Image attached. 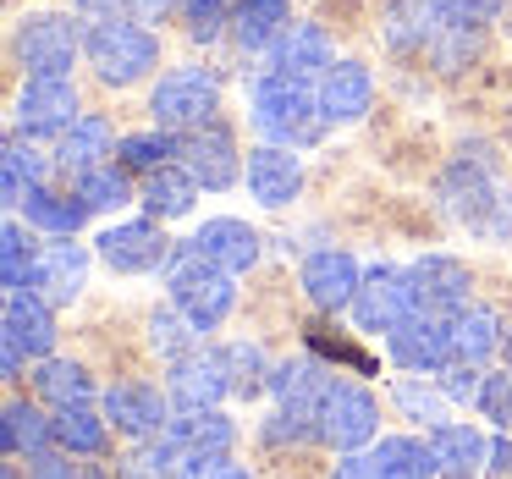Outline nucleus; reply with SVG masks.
<instances>
[{
  "mask_svg": "<svg viewBox=\"0 0 512 479\" xmlns=\"http://www.w3.org/2000/svg\"><path fill=\"white\" fill-rule=\"evenodd\" d=\"M435 199H441V210L452 215V221H463V226H496V221H490V210L501 204V188L490 182V171L479 166V160L463 155V160L446 166Z\"/></svg>",
  "mask_w": 512,
  "mask_h": 479,
  "instance_id": "10",
  "label": "nucleus"
},
{
  "mask_svg": "<svg viewBox=\"0 0 512 479\" xmlns=\"http://www.w3.org/2000/svg\"><path fill=\"white\" fill-rule=\"evenodd\" d=\"M177 160L199 188H232L237 182V144L226 127H199L177 138Z\"/></svg>",
  "mask_w": 512,
  "mask_h": 479,
  "instance_id": "15",
  "label": "nucleus"
},
{
  "mask_svg": "<svg viewBox=\"0 0 512 479\" xmlns=\"http://www.w3.org/2000/svg\"><path fill=\"white\" fill-rule=\"evenodd\" d=\"M28 479H78V463H72V452H39V457H28Z\"/></svg>",
  "mask_w": 512,
  "mask_h": 479,
  "instance_id": "46",
  "label": "nucleus"
},
{
  "mask_svg": "<svg viewBox=\"0 0 512 479\" xmlns=\"http://www.w3.org/2000/svg\"><path fill=\"white\" fill-rule=\"evenodd\" d=\"M83 56H89V67L100 72V83L127 89V83H138L160 61V39L149 34L144 23L105 17V23H94L89 34H83Z\"/></svg>",
  "mask_w": 512,
  "mask_h": 479,
  "instance_id": "3",
  "label": "nucleus"
},
{
  "mask_svg": "<svg viewBox=\"0 0 512 479\" xmlns=\"http://www.w3.org/2000/svg\"><path fill=\"white\" fill-rule=\"evenodd\" d=\"M226 353V369H232V391L237 397H259V391H270V358H265V347H254V342H232V347H221Z\"/></svg>",
  "mask_w": 512,
  "mask_h": 479,
  "instance_id": "39",
  "label": "nucleus"
},
{
  "mask_svg": "<svg viewBox=\"0 0 512 479\" xmlns=\"http://www.w3.org/2000/svg\"><path fill=\"white\" fill-rule=\"evenodd\" d=\"M149 342H155V353H166L171 364H177V358L199 353V325H193L177 303H166V309L149 314Z\"/></svg>",
  "mask_w": 512,
  "mask_h": 479,
  "instance_id": "37",
  "label": "nucleus"
},
{
  "mask_svg": "<svg viewBox=\"0 0 512 479\" xmlns=\"http://www.w3.org/2000/svg\"><path fill=\"white\" fill-rule=\"evenodd\" d=\"M166 435L182 446V452H232V441H237V424L226 419L221 408H177L171 413V424H166Z\"/></svg>",
  "mask_w": 512,
  "mask_h": 479,
  "instance_id": "27",
  "label": "nucleus"
},
{
  "mask_svg": "<svg viewBox=\"0 0 512 479\" xmlns=\"http://www.w3.org/2000/svg\"><path fill=\"white\" fill-rule=\"evenodd\" d=\"M331 479H386L375 463V452H342V463L331 468Z\"/></svg>",
  "mask_w": 512,
  "mask_h": 479,
  "instance_id": "47",
  "label": "nucleus"
},
{
  "mask_svg": "<svg viewBox=\"0 0 512 479\" xmlns=\"http://www.w3.org/2000/svg\"><path fill=\"white\" fill-rule=\"evenodd\" d=\"M45 171H50V160L39 155L34 144L12 138V144H6V155H0V193H6V204H12V210H23L28 193L45 188Z\"/></svg>",
  "mask_w": 512,
  "mask_h": 479,
  "instance_id": "30",
  "label": "nucleus"
},
{
  "mask_svg": "<svg viewBox=\"0 0 512 479\" xmlns=\"http://www.w3.org/2000/svg\"><path fill=\"white\" fill-rule=\"evenodd\" d=\"M111 441V419L94 408H61L56 413V446L72 457H100Z\"/></svg>",
  "mask_w": 512,
  "mask_h": 479,
  "instance_id": "34",
  "label": "nucleus"
},
{
  "mask_svg": "<svg viewBox=\"0 0 512 479\" xmlns=\"http://www.w3.org/2000/svg\"><path fill=\"white\" fill-rule=\"evenodd\" d=\"M413 309H419V298H413L408 270H391V265H375V270H369L364 287H358V298H353L358 331H375V336H391Z\"/></svg>",
  "mask_w": 512,
  "mask_h": 479,
  "instance_id": "9",
  "label": "nucleus"
},
{
  "mask_svg": "<svg viewBox=\"0 0 512 479\" xmlns=\"http://www.w3.org/2000/svg\"><path fill=\"white\" fill-rule=\"evenodd\" d=\"M254 127L265 133V144H281V149L314 144L325 127L320 89H309L298 78H281V72H265L254 83Z\"/></svg>",
  "mask_w": 512,
  "mask_h": 479,
  "instance_id": "1",
  "label": "nucleus"
},
{
  "mask_svg": "<svg viewBox=\"0 0 512 479\" xmlns=\"http://www.w3.org/2000/svg\"><path fill=\"white\" fill-rule=\"evenodd\" d=\"M397 402L413 413V419L430 424V430H435V424H446V408H452V397L441 391V380H435V386H413V380H402V386H397Z\"/></svg>",
  "mask_w": 512,
  "mask_h": 479,
  "instance_id": "42",
  "label": "nucleus"
},
{
  "mask_svg": "<svg viewBox=\"0 0 512 479\" xmlns=\"http://www.w3.org/2000/svg\"><path fill=\"white\" fill-rule=\"evenodd\" d=\"M138 199L149 204V215H160V221H177V215L193 210V199H199V182L188 177V171L171 160L166 171H155V177H144V188H138Z\"/></svg>",
  "mask_w": 512,
  "mask_h": 479,
  "instance_id": "33",
  "label": "nucleus"
},
{
  "mask_svg": "<svg viewBox=\"0 0 512 479\" xmlns=\"http://www.w3.org/2000/svg\"><path fill=\"white\" fill-rule=\"evenodd\" d=\"M94 254H100L116 276H149V270H166L171 259H177V243H171L155 221H122V226L94 237Z\"/></svg>",
  "mask_w": 512,
  "mask_h": 479,
  "instance_id": "7",
  "label": "nucleus"
},
{
  "mask_svg": "<svg viewBox=\"0 0 512 479\" xmlns=\"http://www.w3.org/2000/svg\"><path fill=\"white\" fill-rule=\"evenodd\" d=\"M331 369L320 364V358H309V353H292V358H281L276 369H270V391H276V402L281 408H303V413H320V397L331 391Z\"/></svg>",
  "mask_w": 512,
  "mask_h": 479,
  "instance_id": "23",
  "label": "nucleus"
},
{
  "mask_svg": "<svg viewBox=\"0 0 512 479\" xmlns=\"http://www.w3.org/2000/svg\"><path fill=\"white\" fill-rule=\"evenodd\" d=\"M17 375H23V353L12 342H0V380H17Z\"/></svg>",
  "mask_w": 512,
  "mask_h": 479,
  "instance_id": "50",
  "label": "nucleus"
},
{
  "mask_svg": "<svg viewBox=\"0 0 512 479\" xmlns=\"http://www.w3.org/2000/svg\"><path fill=\"white\" fill-rule=\"evenodd\" d=\"M375 463L386 479H441L435 474V457H430V441H413V435H386L375 446Z\"/></svg>",
  "mask_w": 512,
  "mask_h": 479,
  "instance_id": "35",
  "label": "nucleus"
},
{
  "mask_svg": "<svg viewBox=\"0 0 512 479\" xmlns=\"http://www.w3.org/2000/svg\"><path fill=\"white\" fill-rule=\"evenodd\" d=\"M232 12H237L232 0H182V17H188V34H193V39L221 34V23H226Z\"/></svg>",
  "mask_w": 512,
  "mask_h": 479,
  "instance_id": "44",
  "label": "nucleus"
},
{
  "mask_svg": "<svg viewBox=\"0 0 512 479\" xmlns=\"http://www.w3.org/2000/svg\"><path fill=\"white\" fill-rule=\"evenodd\" d=\"M320 441L331 446V452H358V446L375 441L380 430V408L375 397H369L364 386H353V380H331V391L320 397Z\"/></svg>",
  "mask_w": 512,
  "mask_h": 479,
  "instance_id": "6",
  "label": "nucleus"
},
{
  "mask_svg": "<svg viewBox=\"0 0 512 479\" xmlns=\"http://www.w3.org/2000/svg\"><path fill=\"white\" fill-rule=\"evenodd\" d=\"M336 61H331V39H325V28L314 23H287V34L270 45V72H281V78H325Z\"/></svg>",
  "mask_w": 512,
  "mask_h": 479,
  "instance_id": "20",
  "label": "nucleus"
},
{
  "mask_svg": "<svg viewBox=\"0 0 512 479\" xmlns=\"http://www.w3.org/2000/svg\"><path fill=\"white\" fill-rule=\"evenodd\" d=\"M166 287H171V303H177V309L188 314L199 331H215V325L232 314V303H237L232 270L210 265V259H204L193 243H182L177 259L166 265Z\"/></svg>",
  "mask_w": 512,
  "mask_h": 479,
  "instance_id": "2",
  "label": "nucleus"
},
{
  "mask_svg": "<svg viewBox=\"0 0 512 479\" xmlns=\"http://www.w3.org/2000/svg\"><path fill=\"white\" fill-rule=\"evenodd\" d=\"M248 193H254L265 210H281V204H292L303 193V166L292 149L281 144H259L248 149Z\"/></svg>",
  "mask_w": 512,
  "mask_h": 479,
  "instance_id": "19",
  "label": "nucleus"
},
{
  "mask_svg": "<svg viewBox=\"0 0 512 479\" xmlns=\"http://www.w3.org/2000/svg\"><path fill=\"white\" fill-rule=\"evenodd\" d=\"M193 248H199L210 265L232 270V276H243V270L259 265V232L248 221H232V215H215V221H204L199 232L188 237Z\"/></svg>",
  "mask_w": 512,
  "mask_h": 479,
  "instance_id": "21",
  "label": "nucleus"
},
{
  "mask_svg": "<svg viewBox=\"0 0 512 479\" xmlns=\"http://www.w3.org/2000/svg\"><path fill=\"white\" fill-rule=\"evenodd\" d=\"M215 111H221V83L204 67H177L155 83L149 94V116L166 133H199V127H215Z\"/></svg>",
  "mask_w": 512,
  "mask_h": 479,
  "instance_id": "4",
  "label": "nucleus"
},
{
  "mask_svg": "<svg viewBox=\"0 0 512 479\" xmlns=\"http://www.w3.org/2000/svg\"><path fill=\"white\" fill-rule=\"evenodd\" d=\"M34 259H39V248H34V237H28L23 221H6V226H0V281H6V292L28 287V276H34Z\"/></svg>",
  "mask_w": 512,
  "mask_h": 479,
  "instance_id": "38",
  "label": "nucleus"
},
{
  "mask_svg": "<svg viewBox=\"0 0 512 479\" xmlns=\"http://www.w3.org/2000/svg\"><path fill=\"white\" fill-rule=\"evenodd\" d=\"M23 215H28V226H39V232H50V237H72L83 226V215H89V204H83L78 193L34 188L23 199Z\"/></svg>",
  "mask_w": 512,
  "mask_h": 479,
  "instance_id": "31",
  "label": "nucleus"
},
{
  "mask_svg": "<svg viewBox=\"0 0 512 479\" xmlns=\"http://www.w3.org/2000/svg\"><path fill=\"white\" fill-rule=\"evenodd\" d=\"M111 122H100V116H78V122L61 133L56 144V171L61 177H89V171L111 166Z\"/></svg>",
  "mask_w": 512,
  "mask_h": 479,
  "instance_id": "26",
  "label": "nucleus"
},
{
  "mask_svg": "<svg viewBox=\"0 0 512 479\" xmlns=\"http://www.w3.org/2000/svg\"><path fill=\"white\" fill-rule=\"evenodd\" d=\"M0 331H6L0 342H12L23 358H50V347H56V309L34 287H17V292H6Z\"/></svg>",
  "mask_w": 512,
  "mask_h": 479,
  "instance_id": "14",
  "label": "nucleus"
},
{
  "mask_svg": "<svg viewBox=\"0 0 512 479\" xmlns=\"http://www.w3.org/2000/svg\"><path fill=\"white\" fill-rule=\"evenodd\" d=\"M171 402L177 408H221V397L232 391V369H226V353H188L171 364Z\"/></svg>",
  "mask_w": 512,
  "mask_h": 479,
  "instance_id": "16",
  "label": "nucleus"
},
{
  "mask_svg": "<svg viewBox=\"0 0 512 479\" xmlns=\"http://www.w3.org/2000/svg\"><path fill=\"white\" fill-rule=\"evenodd\" d=\"M116 160H122L127 171L155 177V171H166L171 160H177V133H166V127H155V133H127L122 144H116Z\"/></svg>",
  "mask_w": 512,
  "mask_h": 479,
  "instance_id": "36",
  "label": "nucleus"
},
{
  "mask_svg": "<svg viewBox=\"0 0 512 479\" xmlns=\"http://www.w3.org/2000/svg\"><path fill=\"white\" fill-rule=\"evenodd\" d=\"M232 34L243 50H265L287 34V0H237Z\"/></svg>",
  "mask_w": 512,
  "mask_h": 479,
  "instance_id": "32",
  "label": "nucleus"
},
{
  "mask_svg": "<svg viewBox=\"0 0 512 479\" xmlns=\"http://www.w3.org/2000/svg\"><path fill=\"white\" fill-rule=\"evenodd\" d=\"M424 441H430V457H435V474L441 479H474L490 463V441L474 424H435Z\"/></svg>",
  "mask_w": 512,
  "mask_h": 479,
  "instance_id": "22",
  "label": "nucleus"
},
{
  "mask_svg": "<svg viewBox=\"0 0 512 479\" xmlns=\"http://www.w3.org/2000/svg\"><path fill=\"white\" fill-rule=\"evenodd\" d=\"M78 122V83L72 78H28L17 89V127L34 133H67Z\"/></svg>",
  "mask_w": 512,
  "mask_h": 479,
  "instance_id": "13",
  "label": "nucleus"
},
{
  "mask_svg": "<svg viewBox=\"0 0 512 479\" xmlns=\"http://www.w3.org/2000/svg\"><path fill=\"white\" fill-rule=\"evenodd\" d=\"M298 281H303V298H309L314 309L336 314V309H353L358 287H364V270H358V259L342 254V248H320V254L303 259Z\"/></svg>",
  "mask_w": 512,
  "mask_h": 479,
  "instance_id": "12",
  "label": "nucleus"
},
{
  "mask_svg": "<svg viewBox=\"0 0 512 479\" xmlns=\"http://www.w3.org/2000/svg\"><path fill=\"white\" fill-rule=\"evenodd\" d=\"M507 347V325H501L496 309H485V303H468L463 314H452V358L457 364H490V353H501Z\"/></svg>",
  "mask_w": 512,
  "mask_h": 479,
  "instance_id": "25",
  "label": "nucleus"
},
{
  "mask_svg": "<svg viewBox=\"0 0 512 479\" xmlns=\"http://www.w3.org/2000/svg\"><path fill=\"white\" fill-rule=\"evenodd\" d=\"M479 413L496 424L501 435H512V364L507 369H490L485 391H479Z\"/></svg>",
  "mask_w": 512,
  "mask_h": 479,
  "instance_id": "41",
  "label": "nucleus"
},
{
  "mask_svg": "<svg viewBox=\"0 0 512 479\" xmlns=\"http://www.w3.org/2000/svg\"><path fill=\"white\" fill-rule=\"evenodd\" d=\"M39 397L50 402V408H89L94 402V375L83 364H72V358H39V375H34Z\"/></svg>",
  "mask_w": 512,
  "mask_h": 479,
  "instance_id": "29",
  "label": "nucleus"
},
{
  "mask_svg": "<svg viewBox=\"0 0 512 479\" xmlns=\"http://www.w3.org/2000/svg\"><path fill=\"white\" fill-rule=\"evenodd\" d=\"M369 100H375V78H369V67H358V61H336L320 78L325 122H358V116L369 111Z\"/></svg>",
  "mask_w": 512,
  "mask_h": 479,
  "instance_id": "24",
  "label": "nucleus"
},
{
  "mask_svg": "<svg viewBox=\"0 0 512 479\" xmlns=\"http://www.w3.org/2000/svg\"><path fill=\"white\" fill-rule=\"evenodd\" d=\"M94 479H111V474H94Z\"/></svg>",
  "mask_w": 512,
  "mask_h": 479,
  "instance_id": "53",
  "label": "nucleus"
},
{
  "mask_svg": "<svg viewBox=\"0 0 512 479\" xmlns=\"http://www.w3.org/2000/svg\"><path fill=\"white\" fill-rule=\"evenodd\" d=\"M0 446H6V457L50 452V446H56V419H45L34 402L12 397V402H6V413H0Z\"/></svg>",
  "mask_w": 512,
  "mask_h": 479,
  "instance_id": "28",
  "label": "nucleus"
},
{
  "mask_svg": "<svg viewBox=\"0 0 512 479\" xmlns=\"http://www.w3.org/2000/svg\"><path fill=\"white\" fill-rule=\"evenodd\" d=\"M177 479H248V468L232 463L226 452H193L188 463H182Z\"/></svg>",
  "mask_w": 512,
  "mask_h": 479,
  "instance_id": "45",
  "label": "nucleus"
},
{
  "mask_svg": "<svg viewBox=\"0 0 512 479\" xmlns=\"http://www.w3.org/2000/svg\"><path fill=\"white\" fill-rule=\"evenodd\" d=\"M485 375H490V369H479V364H457V358H452V364H446L435 380H441V391H446L452 402H474V408H479V391H485Z\"/></svg>",
  "mask_w": 512,
  "mask_h": 479,
  "instance_id": "43",
  "label": "nucleus"
},
{
  "mask_svg": "<svg viewBox=\"0 0 512 479\" xmlns=\"http://www.w3.org/2000/svg\"><path fill=\"white\" fill-rule=\"evenodd\" d=\"M127 6H133V17H144V23H160L177 0H127Z\"/></svg>",
  "mask_w": 512,
  "mask_h": 479,
  "instance_id": "49",
  "label": "nucleus"
},
{
  "mask_svg": "<svg viewBox=\"0 0 512 479\" xmlns=\"http://www.w3.org/2000/svg\"><path fill=\"white\" fill-rule=\"evenodd\" d=\"M78 50H83V34L72 17L34 12L17 23V61L28 67V78H67Z\"/></svg>",
  "mask_w": 512,
  "mask_h": 479,
  "instance_id": "5",
  "label": "nucleus"
},
{
  "mask_svg": "<svg viewBox=\"0 0 512 479\" xmlns=\"http://www.w3.org/2000/svg\"><path fill=\"white\" fill-rule=\"evenodd\" d=\"M78 199L89 210H122L133 204V182H127V166H100L89 177H78Z\"/></svg>",
  "mask_w": 512,
  "mask_h": 479,
  "instance_id": "40",
  "label": "nucleus"
},
{
  "mask_svg": "<svg viewBox=\"0 0 512 479\" xmlns=\"http://www.w3.org/2000/svg\"><path fill=\"white\" fill-rule=\"evenodd\" d=\"M83 281H89V248H78V243H67V237H61V243L39 248L28 287H34L50 309H61V303H72L83 292Z\"/></svg>",
  "mask_w": 512,
  "mask_h": 479,
  "instance_id": "17",
  "label": "nucleus"
},
{
  "mask_svg": "<svg viewBox=\"0 0 512 479\" xmlns=\"http://www.w3.org/2000/svg\"><path fill=\"white\" fill-rule=\"evenodd\" d=\"M386 353L397 369H413V375H441L452 364V320L446 314H424L413 309L397 331L386 336Z\"/></svg>",
  "mask_w": 512,
  "mask_h": 479,
  "instance_id": "8",
  "label": "nucleus"
},
{
  "mask_svg": "<svg viewBox=\"0 0 512 479\" xmlns=\"http://www.w3.org/2000/svg\"><path fill=\"white\" fill-rule=\"evenodd\" d=\"M490 474H512V435L490 441Z\"/></svg>",
  "mask_w": 512,
  "mask_h": 479,
  "instance_id": "48",
  "label": "nucleus"
},
{
  "mask_svg": "<svg viewBox=\"0 0 512 479\" xmlns=\"http://www.w3.org/2000/svg\"><path fill=\"white\" fill-rule=\"evenodd\" d=\"M0 479H17V468H12V463H6V474H0Z\"/></svg>",
  "mask_w": 512,
  "mask_h": 479,
  "instance_id": "51",
  "label": "nucleus"
},
{
  "mask_svg": "<svg viewBox=\"0 0 512 479\" xmlns=\"http://www.w3.org/2000/svg\"><path fill=\"white\" fill-rule=\"evenodd\" d=\"M507 358H512V331H507Z\"/></svg>",
  "mask_w": 512,
  "mask_h": 479,
  "instance_id": "52",
  "label": "nucleus"
},
{
  "mask_svg": "<svg viewBox=\"0 0 512 479\" xmlns=\"http://www.w3.org/2000/svg\"><path fill=\"white\" fill-rule=\"evenodd\" d=\"M408 281H413V298H419L424 314H463L468 309V287H474V276H468L463 259L452 254H424L408 265Z\"/></svg>",
  "mask_w": 512,
  "mask_h": 479,
  "instance_id": "11",
  "label": "nucleus"
},
{
  "mask_svg": "<svg viewBox=\"0 0 512 479\" xmlns=\"http://www.w3.org/2000/svg\"><path fill=\"white\" fill-rule=\"evenodd\" d=\"M105 419H111L122 435H133V441H155V435H166V424H171V402L160 397L155 386L127 380V386L105 391Z\"/></svg>",
  "mask_w": 512,
  "mask_h": 479,
  "instance_id": "18",
  "label": "nucleus"
}]
</instances>
